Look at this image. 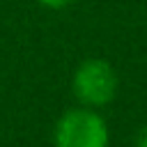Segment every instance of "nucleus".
<instances>
[{
    "mask_svg": "<svg viewBox=\"0 0 147 147\" xmlns=\"http://www.w3.org/2000/svg\"><path fill=\"white\" fill-rule=\"evenodd\" d=\"M110 131L96 108L76 106L60 115L53 131V147H108Z\"/></svg>",
    "mask_w": 147,
    "mask_h": 147,
    "instance_id": "f257e3e1",
    "label": "nucleus"
},
{
    "mask_svg": "<svg viewBox=\"0 0 147 147\" xmlns=\"http://www.w3.org/2000/svg\"><path fill=\"white\" fill-rule=\"evenodd\" d=\"M119 90V76L115 67L103 57L83 60L71 76V92L78 106L103 108L108 106Z\"/></svg>",
    "mask_w": 147,
    "mask_h": 147,
    "instance_id": "f03ea898",
    "label": "nucleus"
},
{
    "mask_svg": "<svg viewBox=\"0 0 147 147\" xmlns=\"http://www.w3.org/2000/svg\"><path fill=\"white\" fill-rule=\"evenodd\" d=\"M37 2L41 7H46V9H64V7H69L76 0H37Z\"/></svg>",
    "mask_w": 147,
    "mask_h": 147,
    "instance_id": "7ed1b4c3",
    "label": "nucleus"
},
{
    "mask_svg": "<svg viewBox=\"0 0 147 147\" xmlns=\"http://www.w3.org/2000/svg\"><path fill=\"white\" fill-rule=\"evenodd\" d=\"M138 147H147V124L140 129V133H138Z\"/></svg>",
    "mask_w": 147,
    "mask_h": 147,
    "instance_id": "20e7f679",
    "label": "nucleus"
}]
</instances>
